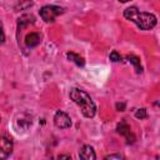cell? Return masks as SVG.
Returning <instances> with one entry per match:
<instances>
[{"mask_svg":"<svg viewBox=\"0 0 160 160\" xmlns=\"http://www.w3.org/2000/svg\"><path fill=\"white\" fill-rule=\"evenodd\" d=\"M124 18L132 21L141 30H150L156 25V16L155 15H152L150 12L140 11L136 6H130V8L125 9L124 10Z\"/></svg>","mask_w":160,"mask_h":160,"instance_id":"cell-1","label":"cell"},{"mask_svg":"<svg viewBox=\"0 0 160 160\" xmlns=\"http://www.w3.org/2000/svg\"><path fill=\"white\" fill-rule=\"evenodd\" d=\"M70 99L80 108L85 118H94L96 112V105L88 92H85L81 89L74 88L70 90Z\"/></svg>","mask_w":160,"mask_h":160,"instance_id":"cell-2","label":"cell"},{"mask_svg":"<svg viewBox=\"0 0 160 160\" xmlns=\"http://www.w3.org/2000/svg\"><path fill=\"white\" fill-rule=\"evenodd\" d=\"M62 12H64V9L55 5H45L40 9V16L46 22H52L56 19V16H59Z\"/></svg>","mask_w":160,"mask_h":160,"instance_id":"cell-3","label":"cell"},{"mask_svg":"<svg viewBox=\"0 0 160 160\" xmlns=\"http://www.w3.org/2000/svg\"><path fill=\"white\" fill-rule=\"evenodd\" d=\"M54 124L59 129H68V128L71 126V119L66 112L60 110L54 116Z\"/></svg>","mask_w":160,"mask_h":160,"instance_id":"cell-4","label":"cell"},{"mask_svg":"<svg viewBox=\"0 0 160 160\" xmlns=\"http://www.w3.org/2000/svg\"><path fill=\"white\" fill-rule=\"evenodd\" d=\"M116 131H118L120 135H122V136L126 138L128 144H132V142L135 141V136L131 134V131H130V126H129V124H128L125 120H122V121H120V124H118V126H116Z\"/></svg>","mask_w":160,"mask_h":160,"instance_id":"cell-5","label":"cell"},{"mask_svg":"<svg viewBox=\"0 0 160 160\" xmlns=\"http://www.w3.org/2000/svg\"><path fill=\"white\" fill-rule=\"evenodd\" d=\"M1 158L2 159H6L9 155H11L12 152V141L11 139L6 138V136H2L1 138Z\"/></svg>","mask_w":160,"mask_h":160,"instance_id":"cell-6","label":"cell"},{"mask_svg":"<svg viewBox=\"0 0 160 160\" xmlns=\"http://www.w3.org/2000/svg\"><path fill=\"white\" fill-rule=\"evenodd\" d=\"M79 158L84 159V160H95L96 159V154L92 149V146L90 145H84L80 151H79Z\"/></svg>","mask_w":160,"mask_h":160,"instance_id":"cell-7","label":"cell"},{"mask_svg":"<svg viewBox=\"0 0 160 160\" xmlns=\"http://www.w3.org/2000/svg\"><path fill=\"white\" fill-rule=\"evenodd\" d=\"M40 41H41V35H40L39 32H30V34H28L26 38H25V44H26V46L30 48V49L38 46V45L40 44Z\"/></svg>","mask_w":160,"mask_h":160,"instance_id":"cell-8","label":"cell"},{"mask_svg":"<svg viewBox=\"0 0 160 160\" xmlns=\"http://www.w3.org/2000/svg\"><path fill=\"white\" fill-rule=\"evenodd\" d=\"M34 22H35V18L32 15H22L18 21V29L21 30L24 26H26L29 24H34Z\"/></svg>","mask_w":160,"mask_h":160,"instance_id":"cell-9","label":"cell"},{"mask_svg":"<svg viewBox=\"0 0 160 160\" xmlns=\"http://www.w3.org/2000/svg\"><path fill=\"white\" fill-rule=\"evenodd\" d=\"M66 58L70 60V61H72V62H75L78 66H84V64H85V61H84V59L80 56V55H78V54H75V52H68L66 54Z\"/></svg>","mask_w":160,"mask_h":160,"instance_id":"cell-10","label":"cell"},{"mask_svg":"<svg viewBox=\"0 0 160 160\" xmlns=\"http://www.w3.org/2000/svg\"><path fill=\"white\" fill-rule=\"evenodd\" d=\"M126 59L129 60V62H131V64L135 66V70H136L138 74L142 72V68H141V64H140V59H139L138 56H135V55H128Z\"/></svg>","mask_w":160,"mask_h":160,"instance_id":"cell-11","label":"cell"},{"mask_svg":"<svg viewBox=\"0 0 160 160\" xmlns=\"http://www.w3.org/2000/svg\"><path fill=\"white\" fill-rule=\"evenodd\" d=\"M135 118H138V119H146V118H148L146 110H145L144 108H141V109H138V110L135 111Z\"/></svg>","mask_w":160,"mask_h":160,"instance_id":"cell-12","label":"cell"},{"mask_svg":"<svg viewBox=\"0 0 160 160\" xmlns=\"http://www.w3.org/2000/svg\"><path fill=\"white\" fill-rule=\"evenodd\" d=\"M109 59H110L111 61H114V62H118V61H120V60H121V58H120V55L118 54V51H111V54H110Z\"/></svg>","mask_w":160,"mask_h":160,"instance_id":"cell-13","label":"cell"},{"mask_svg":"<svg viewBox=\"0 0 160 160\" xmlns=\"http://www.w3.org/2000/svg\"><path fill=\"white\" fill-rule=\"evenodd\" d=\"M105 159H122V156L120 155V154H112V155H108V156H105Z\"/></svg>","mask_w":160,"mask_h":160,"instance_id":"cell-14","label":"cell"},{"mask_svg":"<svg viewBox=\"0 0 160 160\" xmlns=\"http://www.w3.org/2000/svg\"><path fill=\"white\" fill-rule=\"evenodd\" d=\"M116 110L124 111V110H125V102H118V104H116Z\"/></svg>","mask_w":160,"mask_h":160,"instance_id":"cell-15","label":"cell"},{"mask_svg":"<svg viewBox=\"0 0 160 160\" xmlns=\"http://www.w3.org/2000/svg\"><path fill=\"white\" fill-rule=\"evenodd\" d=\"M59 158H66V159H70V155H60Z\"/></svg>","mask_w":160,"mask_h":160,"instance_id":"cell-16","label":"cell"},{"mask_svg":"<svg viewBox=\"0 0 160 160\" xmlns=\"http://www.w3.org/2000/svg\"><path fill=\"white\" fill-rule=\"evenodd\" d=\"M154 105H155V106H156V108H160V101H156V102H155V104H154Z\"/></svg>","mask_w":160,"mask_h":160,"instance_id":"cell-17","label":"cell"},{"mask_svg":"<svg viewBox=\"0 0 160 160\" xmlns=\"http://www.w3.org/2000/svg\"><path fill=\"white\" fill-rule=\"evenodd\" d=\"M119 1H121V2H128V1H130V0H119Z\"/></svg>","mask_w":160,"mask_h":160,"instance_id":"cell-18","label":"cell"}]
</instances>
